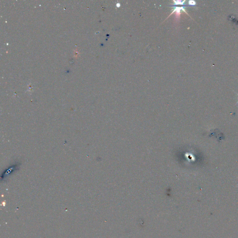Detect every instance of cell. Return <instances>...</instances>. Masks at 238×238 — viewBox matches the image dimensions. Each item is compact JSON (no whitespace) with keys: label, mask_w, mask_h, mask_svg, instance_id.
Wrapping results in <instances>:
<instances>
[{"label":"cell","mask_w":238,"mask_h":238,"mask_svg":"<svg viewBox=\"0 0 238 238\" xmlns=\"http://www.w3.org/2000/svg\"><path fill=\"white\" fill-rule=\"evenodd\" d=\"M18 166H19V164H14L10 166L8 169H6L4 171V172H3L1 176L2 178H5L7 177V176L9 175L11 173H13L16 170H17Z\"/></svg>","instance_id":"6da1fadb"}]
</instances>
